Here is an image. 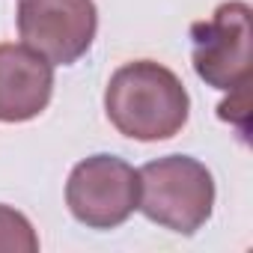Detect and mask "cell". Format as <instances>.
<instances>
[{"instance_id": "obj_1", "label": "cell", "mask_w": 253, "mask_h": 253, "mask_svg": "<svg viewBox=\"0 0 253 253\" xmlns=\"http://www.w3.org/2000/svg\"><path fill=\"white\" fill-rule=\"evenodd\" d=\"M104 110L119 134L155 143L170 140L185 128L191 98L167 66L137 60L113 72L104 89Z\"/></svg>"}, {"instance_id": "obj_2", "label": "cell", "mask_w": 253, "mask_h": 253, "mask_svg": "<svg viewBox=\"0 0 253 253\" xmlns=\"http://www.w3.org/2000/svg\"><path fill=\"white\" fill-rule=\"evenodd\" d=\"M140 197L137 209L158 226L194 235L209 217L214 206V179L191 155H167L149 161L137 170Z\"/></svg>"}, {"instance_id": "obj_3", "label": "cell", "mask_w": 253, "mask_h": 253, "mask_svg": "<svg viewBox=\"0 0 253 253\" xmlns=\"http://www.w3.org/2000/svg\"><path fill=\"white\" fill-rule=\"evenodd\" d=\"M140 179L137 170L116 155H92L75 164L66 203L78 223L89 229H116L137 209Z\"/></svg>"}, {"instance_id": "obj_6", "label": "cell", "mask_w": 253, "mask_h": 253, "mask_svg": "<svg viewBox=\"0 0 253 253\" xmlns=\"http://www.w3.org/2000/svg\"><path fill=\"white\" fill-rule=\"evenodd\" d=\"M54 92V66L27 45H0V122L39 116Z\"/></svg>"}, {"instance_id": "obj_4", "label": "cell", "mask_w": 253, "mask_h": 253, "mask_svg": "<svg viewBox=\"0 0 253 253\" xmlns=\"http://www.w3.org/2000/svg\"><path fill=\"white\" fill-rule=\"evenodd\" d=\"M194 39V72L214 89L235 92L250 86V6L229 0L214 9L209 21L191 27Z\"/></svg>"}, {"instance_id": "obj_5", "label": "cell", "mask_w": 253, "mask_h": 253, "mask_svg": "<svg viewBox=\"0 0 253 253\" xmlns=\"http://www.w3.org/2000/svg\"><path fill=\"white\" fill-rule=\"evenodd\" d=\"M98 30L92 0H21L18 33L27 48L42 54L51 66L78 63Z\"/></svg>"}, {"instance_id": "obj_7", "label": "cell", "mask_w": 253, "mask_h": 253, "mask_svg": "<svg viewBox=\"0 0 253 253\" xmlns=\"http://www.w3.org/2000/svg\"><path fill=\"white\" fill-rule=\"evenodd\" d=\"M36 250H39V235L33 232L30 220L9 206H0V253H36Z\"/></svg>"}]
</instances>
